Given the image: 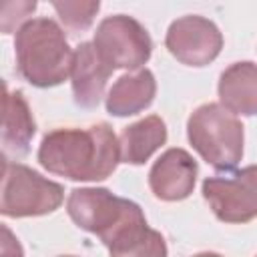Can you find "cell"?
Listing matches in <instances>:
<instances>
[{"mask_svg":"<svg viewBox=\"0 0 257 257\" xmlns=\"http://www.w3.org/2000/svg\"><path fill=\"white\" fill-rule=\"evenodd\" d=\"M70 219L94 233L112 255H167L163 237L149 229L141 207L106 189H74L66 203Z\"/></svg>","mask_w":257,"mask_h":257,"instance_id":"obj_1","label":"cell"},{"mask_svg":"<svg viewBox=\"0 0 257 257\" xmlns=\"http://www.w3.org/2000/svg\"><path fill=\"white\" fill-rule=\"evenodd\" d=\"M40 165L72 181H102L120 161V143L104 122L90 128H58L48 133L38 149Z\"/></svg>","mask_w":257,"mask_h":257,"instance_id":"obj_2","label":"cell"},{"mask_svg":"<svg viewBox=\"0 0 257 257\" xmlns=\"http://www.w3.org/2000/svg\"><path fill=\"white\" fill-rule=\"evenodd\" d=\"M14 48L18 74L34 86H56L70 74L74 52L62 28L50 18H34L22 24Z\"/></svg>","mask_w":257,"mask_h":257,"instance_id":"obj_3","label":"cell"},{"mask_svg":"<svg viewBox=\"0 0 257 257\" xmlns=\"http://www.w3.org/2000/svg\"><path fill=\"white\" fill-rule=\"evenodd\" d=\"M189 143L215 169L229 171L243 157V124L223 104L199 106L187 124Z\"/></svg>","mask_w":257,"mask_h":257,"instance_id":"obj_4","label":"cell"},{"mask_svg":"<svg viewBox=\"0 0 257 257\" xmlns=\"http://www.w3.org/2000/svg\"><path fill=\"white\" fill-rule=\"evenodd\" d=\"M62 203V187L44 179L36 171L10 163L2 157V199L4 217H34L58 209Z\"/></svg>","mask_w":257,"mask_h":257,"instance_id":"obj_5","label":"cell"},{"mask_svg":"<svg viewBox=\"0 0 257 257\" xmlns=\"http://www.w3.org/2000/svg\"><path fill=\"white\" fill-rule=\"evenodd\" d=\"M203 197L217 219L225 223H247L257 217V165L231 175L209 177Z\"/></svg>","mask_w":257,"mask_h":257,"instance_id":"obj_6","label":"cell"},{"mask_svg":"<svg viewBox=\"0 0 257 257\" xmlns=\"http://www.w3.org/2000/svg\"><path fill=\"white\" fill-rule=\"evenodd\" d=\"M92 44L112 68L126 70L141 68L153 50L149 32L135 18L124 14L104 18L94 32Z\"/></svg>","mask_w":257,"mask_h":257,"instance_id":"obj_7","label":"cell"},{"mask_svg":"<svg viewBox=\"0 0 257 257\" xmlns=\"http://www.w3.org/2000/svg\"><path fill=\"white\" fill-rule=\"evenodd\" d=\"M165 44L179 62L205 66L221 52L223 36L211 20L203 16H183L169 26Z\"/></svg>","mask_w":257,"mask_h":257,"instance_id":"obj_8","label":"cell"},{"mask_svg":"<svg viewBox=\"0 0 257 257\" xmlns=\"http://www.w3.org/2000/svg\"><path fill=\"white\" fill-rule=\"evenodd\" d=\"M197 181V163L183 149L163 153L149 173V185L155 197L163 201H181L193 193Z\"/></svg>","mask_w":257,"mask_h":257,"instance_id":"obj_9","label":"cell"},{"mask_svg":"<svg viewBox=\"0 0 257 257\" xmlns=\"http://www.w3.org/2000/svg\"><path fill=\"white\" fill-rule=\"evenodd\" d=\"M114 68L102 58L94 44L82 42L74 50L70 78L74 100L82 108H94L106 88V80Z\"/></svg>","mask_w":257,"mask_h":257,"instance_id":"obj_10","label":"cell"},{"mask_svg":"<svg viewBox=\"0 0 257 257\" xmlns=\"http://www.w3.org/2000/svg\"><path fill=\"white\" fill-rule=\"evenodd\" d=\"M2 110V157H24L30 151L36 124L22 92H10L4 84Z\"/></svg>","mask_w":257,"mask_h":257,"instance_id":"obj_11","label":"cell"},{"mask_svg":"<svg viewBox=\"0 0 257 257\" xmlns=\"http://www.w3.org/2000/svg\"><path fill=\"white\" fill-rule=\"evenodd\" d=\"M219 96L225 108L235 114H257V64L235 62L219 80Z\"/></svg>","mask_w":257,"mask_h":257,"instance_id":"obj_12","label":"cell"},{"mask_svg":"<svg viewBox=\"0 0 257 257\" xmlns=\"http://www.w3.org/2000/svg\"><path fill=\"white\" fill-rule=\"evenodd\" d=\"M155 90L157 84L151 70L143 68L135 74H124L112 84L106 96V110L114 116L137 114L153 102Z\"/></svg>","mask_w":257,"mask_h":257,"instance_id":"obj_13","label":"cell"},{"mask_svg":"<svg viewBox=\"0 0 257 257\" xmlns=\"http://www.w3.org/2000/svg\"><path fill=\"white\" fill-rule=\"evenodd\" d=\"M167 141L165 122L159 116H147L131 126H126L118 139L120 143V161L131 165L145 163L163 143Z\"/></svg>","mask_w":257,"mask_h":257,"instance_id":"obj_14","label":"cell"},{"mask_svg":"<svg viewBox=\"0 0 257 257\" xmlns=\"http://www.w3.org/2000/svg\"><path fill=\"white\" fill-rule=\"evenodd\" d=\"M64 28L70 32H84L90 28L98 8L100 0H48Z\"/></svg>","mask_w":257,"mask_h":257,"instance_id":"obj_15","label":"cell"},{"mask_svg":"<svg viewBox=\"0 0 257 257\" xmlns=\"http://www.w3.org/2000/svg\"><path fill=\"white\" fill-rule=\"evenodd\" d=\"M36 10V0H2V32H12L22 20H26Z\"/></svg>","mask_w":257,"mask_h":257,"instance_id":"obj_16","label":"cell"}]
</instances>
